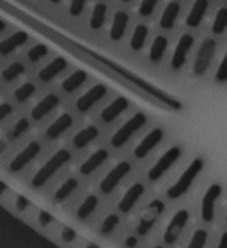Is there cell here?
<instances>
[{"label": "cell", "mask_w": 227, "mask_h": 248, "mask_svg": "<svg viewBox=\"0 0 227 248\" xmlns=\"http://www.w3.org/2000/svg\"><path fill=\"white\" fill-rule=\"evenodd\" d=\"M50 2H52V4H61L62 0H50Z\"/></svg>", "instance_id": "816d5d0a"}, {"label": "cell", "mask_w": 227, "mask_h": 248, "mask_svg": "<svg viewBox=\"0 0 227 248\" xmlns=\"http://www.w3.org/2000/svg\"><path fill=\"white\" fill-rule=\"evenodd\" d=\"M213 34H224L227 31V7H220L217 11V15L213 18V25H211Z\"/></svg>", "instance_id": "e575fe53"}, {"label": "cell", "mask_w": 227, "mask_h": 248, "mask_svg": "<svg viewBox=\"0 0 227 248\" xmlns=\"http://www.w3.org/2000/svg\"><path fill=\"white\" fill-rule=\"evenodd\" d=\"M41 151H43V144L39 142V140H31V142H27V144L9 160V163H7V170H9L11 174H21L27 167L32 165V161H36L37 156L41 155Z\"/></svg>", "instance_id": "3957f363"}, {"label": "cell", "mask_w": 227, "mask_h": 248, "mask_svg": "<svg viewBox=\"0 0 227 248\" xmlns=\"http://www.w3.org/2000/svg\"><path fill=\"white\" fill-rule=\"evenodd\" d=\"M69 161H71V151L64 149V147H62V149H57L55 153L34 172V176L31 177V188H34V190L43 188V186L47 185V183H50V179H53L57 172L62 170Z\"/></svg>", "instance_id": "6da1fadb"}, {"label": "cell", "mask_w": 227, "mask_h": 248, "mask_svg": "<svg viewBox=\"0 0 227 248\" xmlns=\"http://www.w3.org/2000/svg\"><path fill=\"white\" fill-rule=\"evenodd\" d=\"M128 23H130L128 13L123 9L115 11V15H114V18H112V23H110V39L121 41L124 37V34H126Z\"/></svg>", "instance_id": "44dd1931"}, {"label": "cell", "mask_w": 227, "mask_h": 248, "mask_svg": "<svg viewBox=\"0 0 227 248\" xmlns=\"http://www.w3.org/2000/svg\"><path fill=\"white\" fill-rule=\"evenodd\" d=\"M87 2L89 0H69V7H67L69 15H71L73 18H78V16L83 13V9L87 7Z\"/></svg>", "instance_id": "f35d334b"}, {"label": "cell", "mask_w": 227, "mask_h": 248, "mask_svg": "<svg viewBox=\"0 0 227 248\" xmlns=\"http://www.w3.org/2000/svg\"><path fill=\"white\" fill-rule=\"evenodd\" d=\"M105 94H107V85H105V83H96V85L87 89V91L77 99L75 107H77V110L80 114H87L94 105H98L99 101L105 98Z\"/></svg>", "instance_id": "8fae6325"}, {"label": "cell", "mask_w": 227, "mask_h": 248, "mask_svg": "<svg viewBox=\"0 0 227 248\" xmlns=\"http://www.w3.org/2000/svg\"><path fill=\"white\" fill-rule=\"evenodd\" d=\"M78 185H80V183H78V179L75 176L64 179V181L59 185V188L53 191V201H55V202L67 201V199H69V197H71L73 193L78 190Z\"/></svg>", "instance_id": "f1b7e54d"}, {"label": "cell", "mask_w": 227, "mask_h": 248, "mask_svg": "<svg viewBox=\"0 0 227 248\" xmlns=\"http://www.w3.org/2000/svg\"><path fill=\"white\" fill-rule=\"evenodd\" d=\"M87 78H89V75L83 71V69H75V71L69 73V75L61 82V89L66 94H71L82 87L83 83L87 82Z\"/></svg>", "instance_id": "484cf974"}, {"label": "cell", "mask_w": 227, "mask_h": 248, "mask_svg": "<svg viewBox=\"0 0 227 248\" xmlns=\"http://www.w3.org/2000/svg\"><path fill=\"white\" fill-rule=\"evenodd\" d=\"M107 160H109V151L98 149V151H94L93 155H89L87 160L82 161V165H80L78 170H80L82 176H91V174H93L94 170H98Z\"/></svg>", "instance_id": "ffe728a7"}, {"label": "cell", "mask_w": 227, "mask_h": 248, "mask_svg": "<svg viewBox=\"0 0 227 248\" xmlns=\"http://www.w3.org/2000/svg\"><path fill=\"white\" fill-rule=\"evenodd\" d=\"M98 137H99L98 126L89 124V126H85V128H82L80 131H77V133H75V137H73V140H71V144H73V147H77V149H83V147H87L89 144H93Z\"/></svg>", "instance_id": "cb8c5ba5"}, {"label": "cell", "mask_w": 227, "mask_h": 248, "mask_svg": "<svg viewBox=\"0 0 227 248\" xmlns=\"http://www.w3.org/2000/svg\"><path fill=\"white\" fill-rule=\"evenodd\" d=\"M165 209V204L160 201V199H155V201H151L146 207V211L142 213V217L139 220V225H137V234L139 236H144L147 234L153 229V225L156 223V220L160 218V215L163 213Z\"/></svg>", "instance_id": "ba28073f"}, {"label": "cell", "mask_w": 227, "mask_h": 248, "mask_svg": "<svg viewBox=\"0 0 227 248\" xmlns=\"http://www.w3.org/2000/svg\"><path fill=\"white\" fill-rule=\"evenodd\" d=\"M37 223L41 225V227H48V225H52L53 223V215L48 211H39L37 213Z\"/></svg>", "instance_id": "7bdbcfd3"}, {"label": "cell", "mask_w": 227, "mask_h": 248, "mask_svg": "<svg viewBox=\"0 0 227 248\" xmlns=\"http://www.w3.org/2000/svg\"><path fill=\"white\" fill-rule=\"evenodd\" d=\"M124 247L126 248H137L139 247V239L135 238V236H128L126 241H124Z\"/></svg>", "instance_id": "bcb514c9"}, {"label": "cell", "mask_w": 227, "mask_h": 248, "mask_svg": "<svg viewBox=\"0 0 227 248\" xmlns=\"http://www.w3.org/2000/svg\"><path fill=\"white\" fill-rule=\"evenodd\" d=\"M158 2H160V0H140L139 15L140 16H151V15H153V11L156 9Z\"/></svg>", "instance_id": "ab89813d"}, {"label": "cell", "mask_w": 227, "mask_h": 248, "mask_svg": "<svg viewBox=\"0 0 227 248\" xmlns=\"http://www.w3.org/2000/svg\"><path fill=\"white\" fill-rule=\"evenodd\" d=\"M37 93V85L31 80H25V82L18 83L13 91V103L16 105H25L29 103Z\"/></svg>", "instance_id": "603a6c76"}, {"label": "cell", "mask_w": 227, "mask_h": 248, "mask_svg": "<svg viewBox=\"0 0 227 248\" xmlns=\"http://www.w3.org/2000/svg\"><path fill=\"white\" fill-rule=\"evenodd\" d=\"M222 195V186L215 183L206 190L202 197V206H201V217L204 222H213L215 220V211H217V202Z\"/></svg>", "instance_id": "7c38bea8"}, {"label": "cell", "mask_w": 227, "mask_h": 248, "mask_svg": "<svg viewBox=\"0 0 227 248\" xmlns=\"http://www.w3.org/2000/svg\"><path fill=\"white\" fill-rule=\"evenodd\" d=\"M85 248H99V247L96 243H87V245H85Z\"/></svg>", "instance_id": "f907efd6"}, {"label": "cell", "mask_w": 227, "mask_h": 248, "mask_svg": "<svg viewBox=\"0 0 227 248\" xmlns=\"http://www.w3.org/2000/svg\"><path fill=\"white\" fill-rule=\"evenodd\" d=\"M107 13H109L107 4H105V2H98V4L93 7V13H91V18H89V27H91L93 31H99V29L105 25Z\"/></svg>", "instance_id": "f546056e"}, {"label": "cell", "mask_w": 227, "mask_h": 248, "mask_svg": "<svg viewBox=\"0 0 227 248\" xmlns=\"http://www.w3.org/2000/svg\"><path fill=\"white\" fill-rule=\"evenodd\" d=\"M130 170H131L130 161H119L117 165H114L112 169L107 172V176L101 179V183H99V190L103 191V193H110V191H114L115 188H117L119 183L128 176Z\"/></svg>", "instance_id": "9c48e42d"}, {"label": "cell", "mask_w": 227, "mask_h": 248, "mask_svg": "<svg viewBox=\"0 0 227 248\" xmlns=\"http://www.w3.org/2000/svg\"><path fill=\"white\" fill-rule=\"evenodd\" d=\"M29 41H31V36H29L25 31H15V32L5 34V36L0 39V57L5 59V57L15 55V53L18 52V50H21Z\"/></svg>", "instance_id": "52a82bcc"}, {"label": "cell", "mask_w": 227, "mask_h": 248, "mask_svg": "<svg viewBox=\"0 0 227 248\" xmlns=\"http://www.w3.org/2000/svg\"><path fill=\"white\" fill-rule=\"evenodd\" d=\"M181 155H183L181 145H172L170 149H167L165 153H163V155L156 160L155 165L151 167L149 174H147L149 181H158V179H162V177L165 176L167 172H169L170 169L176 165V161L179 160Z\"/></svg>", "instance_id": "5b68a950"}, {"label": "cell", "mask_w": 227, "mask_h": 248, "mask_svg": "<svg viewBox=\"0 0 227 248\" xmlns=\"http://www.w3.org/2000/svg\"><path fill=\"white\" fill-rule=\"evenodd\" d=\"M215 53H217V43H215V39H211V37H206V39L201 43L199 50H197L195 62H194V75H195V77H202V75L210 69Z\"/></svg>", "instance_id": "8992f818"}, {"label": "cell", "mask_w": 227, "mask_h": 248, "mask_svg": "<svg viewBox=\"0 0 227 248\" xmlns=\"http://www.w3.org/2000/svg\"><path fill=\"white\" fill-rule=\"evenodd\" d=\"M146 121H147V117H146V114H142V112H137V114L131 115V117L112 135V139H110L112 147H123V145L144 126Z\"/></svg>", "instance_id": "277c9868"}, {"label": "cell", "mask_w": 227, "mask_h": 248, "mask_svg": "<svg viewBox=\"0 0 227 248\" xmlns=\"http://www.w3.org/2000/svg\"><path fill=\"white\" fill-rule=\"evenodd\" d=\"M61 239L64 241V243H73V241L77 239V232H75V229L62 227L61 229Z\"/></svg>", "instance_id": "ee69618b"}, {"label": "cell", "mask_w": 227, "mask_h": 248, "mask_svg": "<svg viewBox=\"0 0 227 248\" xmlns=\"http://www.w3.org/2000/svg\"><path fill=\"white\" fill-rule=\"evenodd\" d=\"M130 107V101L124 96H117V98L114 99L112 103L107 105L103 108V112L99 114V119L103 121V123H112L114 119H117L119 115L123 114L124 110Z\"/></svg>", "instance_id": "7402d4cb"}, {"label": "cell", "mask_w": 227, "mask_h": 248, "mask_svg": "<svg viewBox=\"0 0 227 248\" xmlns=\"http://www.w3.org/2000/svg\"><path fill=\"white\" fill-rule=\"evenodd\" d=\"M144 185L142 183H135V185H131L128 188V190L124 191V195L123 199L119 201L117 207H119V211L121 213H130L131 209H133V206L137 204V202L140 201V197L144 195Z\"/></svg>", "instance_id": "d6986e66"}, {"label": "cell", "mask_w": 227, "mask_h": 248, "mask_svg": "<svg viewBox=\"0 0 227 248\" xmlns=\"http://www.w3.org/2000/svg\"><path fill=\"white\" fill-rule=\"evenodd\" d=\"M98 204H99V199L96 195H94V193L87 195L82 202H80V206H78V209H77V218H78V220H85V218H89L94 211H96Z\"/></svg>", "instance_id": "1f68e13d"}, {"label": "cell", "mask_w": 227, "mask_h": 248, "mask_svg": "<svg viewBox=\"0 0 227 248\" xmlns=\"http://www.w3.org/2000/svg\"><path fill=\"white\" fill-rule=\"evenodd\" d=\"M48 53H50V48H48L47 45L34 43V45L29 46V50L25 52V61L29 62V64H39V62H43L48 57Z\"/></svg>", "instance_id": "4dcf8cb0"}, {"label": "cell", "mask_w": 227, "mask_h": 248, "mask_svg": "<svg viewBox=\"0 0 227 248\" xmlns=\"http://www.w3.org/2000/svg\"><path fill=\"white\" fill-rule=\"evenodd\" d=\"M15 114V103L11 101H0V126L13 117Z\"/></svg>", "instance_id": "74e56055"}, {"label": "cell", "mask_w": 227, "mask_h": 248, "mask_svg": "<svg viewBox=\"0 0 227 248\" xmlns=\"http://www.w3.org/2000/svg\"><path fill=\"white\" fill-rule=\"evenodd\" d=\"M181 13V4L178 0H170L169 4L165 5V9L160 16V27L163 31H169L176 25V20Z\"/></svg>", "instance_id": "4316f807"}, {"label": "cell", "mask_w": 227, "mask_h": 248, "mask_svg": "<svg viewBox=\"0 0 227 248\" xmlns=\"http://www.w3.org/2000/svg\"><path fill=\"white\" fill-rule=\"evenodd\" d=\"M31 129H32L31 117H18V119L7 128L5 139H7V142H16V140H20L21 137H25Z\"/></svg>", "instance_id": "d4e9b609"}, {"label": "cell", "mask_w": 227, "mask_h": 248, "mask_svg": "<svg viewBox=\"0 0 227 248\" xmlns=\"http://www.w3.org/2000/svg\"><path fill=\"white\" fill-rule=\"evenodd\" d=\"M188 218H190V213L186 209H179L174 217L170 218L169 225H167L165 232H163V241L167 245H174L178 241V238L181 236V232L185 231L186 223H188Z\"/></svg>", "instance_id": "4fadbf2b"}, {"label": "cell", "mask_w": 227, "mask_h": 248, "mask_svg": "<svg viewBox=\"0 0 227 248\" xmlns=\"http://www.w3.org/2000/svg\"><path fill=\"white\" fill-rule=\"evenodd\" d=\"M27 64L23 61H11L0 69V82L2 83H15L21 77H25Z\"/></svg>", "instance_id": "ac0fdd59"}, {"label": "cell", "mask_w": 227, "mask_h": 248, "mask_svg": "<svg viewBox=\"0 0 227 248\" xmlns=\"http://www.w3.org/2000/svg\"><path fill=\"white\" fill-rule=\"evenodd\" d=\"M9 190H11V188L7 186V183L0 179V199H2V197H5V195H9Z\"/></svg>", "instance_id": "c3c4849f"}, {"label": "cell", "mask_w": 227, "mask_h": 248, "mask_svg": "<svg viewBox=\"0 0 227 248\" xmlns=\"http://www.w3.org/2000/svg\"><path fill=\"white\" fill-rule=\"evenodd\" d=\"M206 241H208L206 231L199 229V231H195L194 236H192L190 243H188V248H204L206 247Z\"/></svg>", "instance_id": "8d00e7d4"}, {"label": "cell", "mask_w": 227, "mask_h": 248, "mask_svg": "<svg viewBox=\"0 0 227 248\" xmlns=\"http://www.w3.org/2000/svg\"><path fill=\"white\" fill-rule=\"evenodd\" d=\"M215 78H217V82H220V83L227 82V50H226V53H224L220 64H218V69H217Z\"/></svg>", "instance_id": "60d3db41"}, {"label": "cell", "mask_w": 227, "mask_h": 248, "mask_svg": "<svg viewBox=\"0 0 227 248\" xmlns=\"http://www.w3.org/2000/svg\"><path fill=\"white\" fill-rule=\"evenodd\" d=\"M13 204H15V209L18 213H25L27 209H31L32 202L29 201L25 195H16L15 197V202H13Z\"/></svg>", "instance_id": "b9f144b4"}, {"label": "cell", "mask_w": 227, "mask_h": 248, "mask_svg": "<svg viewBox=\"0 0 227 248\" xmlns=\"http://www.w3.org/2000/svg\"><path fill=\"white\" fill-rule=\"evenodd\" d=\"M121 2H124V4H128V2H131V0H121Z\"/></svg>", "instance_id": "f5cc1de1"}, {"label": "cell", "mask_w": 227, "mask_h": 248, "mask_svg": "<svg viewBox=\"0 0 227 248\" xmlns=\"http://www.w3.org/2000/svg\"><path fill=\"white\" fill-rule=\"evenodd\" d=\"M147 25L144 23H140L133 29V34H131V39H130V48L133 50V52H140L142 48H144L146 41H147Z\"/></svg>", "instance_id": "d6a6232c"}, {"label": "cell", "mask_w": 227, "mask_h": 248, "mask_svg": "<svg viewBox=\"0 0 227 248\" xmlns=\"http://www.w3.org/2000/svg\"><path fill=\"white\" fill-rule=\"evenodd\" d=\"M7 31H9V21L4 20V18H0V39L7 34Z\"/></svg>", "instance_id": "f6af8a7d"}, {"label": "cell", "mask_w": 227, "mask_h": 248, "mask_svg": "<svg viewBox=\"0 0 227 248\" xmlns=\"http://www.w3.org/2000/svg\"><path fill=\"white\" fill-rule=\"evenodd\" d=\"M67 69V61L64 57H53L37 71V80L41 83L53 82L57 77H61L62 73Z\"/></svg>", "instance_id": "5bb4252c"}, {"label": "cell", "mask_w": 227, "mask_h": 248, "mask_svg": "<svg viewBox=\"0 0 227 248\" xmlns=\"http://www.w3.org/2000/svg\"><path fill=\"white\" fill-rule=\"evenodd\" d=\"M155 248H163V247H162V245H156V247Z\"/></svg>", "instance_id": "11a10c76"}, {"label": "cell", "mask_w": 227, "mask_h": 248, "mask_svg": "<svg viewBox=\"0 0 227 248\" xmlns=\"http://www.w3.org/2000/svg\"><path fill=\"white\" fill-rule=\"evenodd\" d=\"M226 220H227V218H226Z\"/></svg>", "instance_id": "9f6ffc18"}, {"label": "cell", "mask_w": 227, "mask_h": 248, "mask_svg": "<svg viewBox=\"0 0 227 248\" xmlns=\"http://www.w3.org/2000/svg\"><path fill=\"white\" fill-rule=\"evenodd\" d=\"M0 94H2V82H0Z\"/></svg>", "instance_id": "db71d44e"}, {"label": "cell", "mask_w": 227, "mask_h": 248, "mask_svg": "<svg viewBox=\"0 0 227 248\" xmlns=\"http://www.w3.org/2000/svg\"><path fill=\"white\" fill-rule=\"evenodd\" d=\"M202 167H204V160H202V158L192 160L190 165L186 167L185 170H183V174L179 176V179L167 190V197H169V199H179L181 195H185L186 191L192 188L194 181L199 177V174L202 172Z\"/></svg>", "instance_id": "7a4b0ae2"}, {"label": "cell", "mask_w": 227, "mask_h": 248, "mask_svg": "<svg viewBox=\"0 0 227 248\" xmlns=\"http://www.w3.org/2000/svg\"><path fill=\"white\" fill-rule=\"evenodd\" d=\"M7 147H9V142H7V139H5V137H0V158L7 153Z\"/></svg>", "instance_id": "7dc6e473"}, {"label": "cell", "mask_w": 227, "mask_h": 248, "mask_svg": "<svg viewBox=\"0 0 227 248\" xmlns=\"http://www.w3.org/2000/svg\"><path fill=\"white\" fill-rule=\"evenodd\" d=\"M208 5H210L208 0H195L194 5H192L190 13H188V16H186V25L190 27V29H195V27L201 25L204 16H206Z\"/></svg>", "instance_id": "83f0119b"}, {"label": "cell", "mask_w": 227, "mask_h": 248, "mask_svg": "<svg viewBox=\"0 0 227 248\" xmlns=\"http://www.w3.org/2000/svg\"><path fill=\"white\" fill-rule=\"evenodd\" d=\"M163 140V128H155L151 129L149 133L146 135L144 139L140 140L139 144H137V147H135L133 155L135 158H146V156L149 155L151 151L156 149L158 145H160V142Z\"/></svg>", "instance_id": "2e32d148"}, {"label": "cell", "mask_w": 227, "mask_h": 248, "mask_svg": "<svg viewBox=\"0 0 227 248\" xmlns=\"http://www.w3.org/2000/svg\"><path fill=\"white\" fill-rule=\"evenodd\" d=\"M217 248H227V232H224L222 236H220V241H218Z\"/></svg>", "instance_id": "681fc988"}, {"label": "cell", "mask_w": 227, "mask_h": 248, "mask_svg": "<svg viewBox=\"0 0 227 248\" xmlns=\"http://www.w3.org/2000/svg\"><path fill=\"white\" fill-rule=\"evenodd\" d=\"M194 41H195V37L188 34V32L179 37V41H178V45L174 48V53H172V59H170L172 69H181V67L185 66L188 53H190L192 46H194Z\"/></svg>", "instance_id": "9a60e30c"}, {"label": "cell", "mask_w": 227, "mask_h": 248, "mask_svg": "<svg viewBox=\"0 0 227 248\" xmlns=\"http://www.w3.org/2000/svg\"><path fill=\"white\" fill-rule=\"evenodd\" d=\"M167 46H169V39L165 36H156L153 39V45H151V50H149L151 62H160L163 59V55H165Z\"/></svg>", "instance_id": "836d02e7"}, {"label": "cell", "mask_w": 227, "mask_h": 248, "mask_svg": "<svg viewBox=\"0 0 227 248\" xmlns=\"http://www.w3.org/2000/svg\"><path fill=\"white\" fill-rule=\"evenodd\" d=\"M119 225V215H115V213H110L109 217L103 218V222H101V225H99V232L103 234V236H109L110 232H114L115 231V227Z\"/></svg>", "instance_id": "d590c367"}, {"label": "cell", "mask_w": 227, "mask_h": 248, "mask_svg": "<svg viewBox=\"0 0 227 248\" xmlns=\"http://www.w3.org/2000/svg\"><path fill=\"white\" fill-rule=\"evenodd\" d=\"M73 123H75V119H73V115L67 114V112L57 115L55 119L47 126V129H45V139L47 140L61 139L66 131H69V128L73 126Z\"/></svg>", "instance_id": "e0dca14e"}, {"label": "cell", "mask_w": 227, "mask_h": 248, "mask_svg": "<svg viewBox=\"0 0 227 248\" xmlns=\"http://www.w3.org/2000/svg\"><path fill=\"white\" fill-rule=\"evenodd\" d=\"M59 105H61V96L59 94L55 93L45 94L31 108V121L32 123H39V121H43L45 117H48V115L52 114L55 108H59Z\"/></svg>", "instance_id": "30bf717a"}]
</instances>
